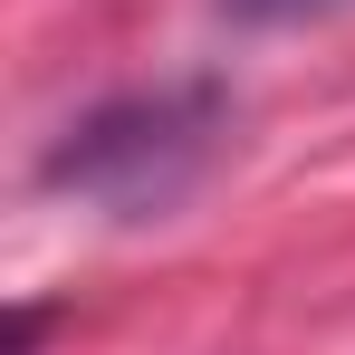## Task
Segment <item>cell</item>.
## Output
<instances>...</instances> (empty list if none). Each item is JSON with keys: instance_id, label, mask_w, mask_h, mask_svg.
Listing matches in <instances>:
<instances>
[{"instance_id": "2", "label": "cell", "mask_w": 355, "mask_h": 355, "mask_svg": "<svg viewBox=\"0 0 355 355\" xmlns=\"http://www.w3.org/2000/svg\"><path fill=\"white\" fill-rule=\"evenodd\" d=\"M240 19H307V10H336V0H231Z\"/></svg>"}, {"instance_id": "1", "label": "cell", "mask_w": 355, "mask_h": 355, "mask_svg": "<svg viewBox=\"0 0 355 355\" xmlns=\"http://www.w3.org/2000/svg\"><path fill=\"white\" fill-rule=\"evenodd\" d=\"M211 144H221V96L211 87H154V96H125L106 116L67 125V144L49 154V182L106 202V211H164L202 173Z\"/></svg>"}]
</instances>
